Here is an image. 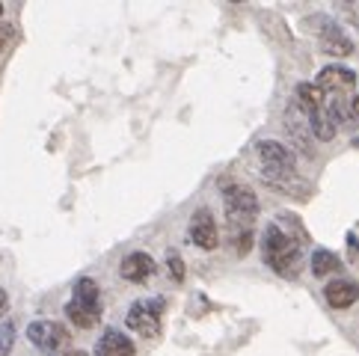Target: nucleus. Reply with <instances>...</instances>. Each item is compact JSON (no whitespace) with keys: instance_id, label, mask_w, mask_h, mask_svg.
<instances>
[{"instance_id":"obj_1","label":"nucleus","mask_w":359,"mask_h":356,"mask_svg":"<svg viewBox=\"0 0 359 356\" xmlns=\"http://www.w3.org/2000/svg\"><path fill=\"white\" fill-rule=\"evenodd\" d=\"M255 163H259L264 182L279 187L285 196L309 193V184L294 172V155L288 151V146L276 143V139H262V143H255Z\"/></svg>"},{"instance_id":"obj_2","label":"nucleus","mask_w":359,"mask_h":356,"mask_svg":"<svg viewBox=\"0 0 359 356\" xmlns=\"http://www.w3.org/2000/svg\"><path fill=\"white\" fill-rule=\"evenodd\" d=\"M262 249H264V261L273 273L279 276H297L300 273V261H303V240H297L291 232H285L279 223H271L264 228V240H262Z\"/></svg>"},{"instance_id":"obj_3","label":"nucleus","mask_w":359,"mask_h":356,"mask_svg":"<svg viewBox=\"0 0 359 356\" xmlns=\"http://www.w3.org/2000/svg\"><path fill=\"white\" fill-rule=\"evenodd\" d=\"M66 315H69V321L81 329H89L101 321V288L95 279L83 276L74 282L72 300L66 303Z\"/></svg>"},{"instance_id":"obj_4","label":"nucleus","mask_w":359,"mask_h":356,"mask_svg":"<svg viewBox=\"0 0 359 356\" xmlns=\"http://www.w3.org/2000/svg\"><path fill=\"white\" fill-rule=\"evenodd\" d=\"M223 205H226V217H229V232H232V228H247V232H252V223L259 217V196H255L247 184L226 182L223 184Z\"/></svg>"},{"instance_id":"obj_5","label":"nucleus","mask_w":359,"mask_h":356,"mask_svg":"<svg viewBox=\"0 0 359 356\" xmlns=\"http://www.w3.org/2000/svg\"><path fill=\"white\" fill-rule=\"evenodd\" d=\"M303 24L318 36V45L324 54H332V57H351L353 54V39L341 30V24L332 21L330 15H309Z\"/></svg>"},{"instance_id":"obj_6","label":"nucleus","mask_w":359,"mask_h":356,"mask_svg":"<svg viewBox=\"0 0 359 356\" xmlns=\"http://www.w3.org/2000/svg\"><path fill=\"white\" fill-rule=\"evenodd\" d=\"M161 312H163V300L161 297H146V300H137L131 309H128L125 324L134 336H143V338H155L161 333Z\"/></svg>"},{"instance_id":"obj_7","label":"nucleus","mask_w":359,"mask_h":356,"mask_svg":"<svg viewBox=\"0 0 359 356\" xmlns=\"http://www.w3.org/2000/svg\"><path fill=\"white\" fill-rule=\"evenodd\" d=\"M27 338L33 348H39L42 353H62L69 348L72 333L66 329V324L60 321H33L27 327Z\"/></svg>"},{"instance_id":"obj_8","label":"nucleus","mask_w":359,"mask_h":356,"mask_svg":"<svg viewBox=\"0 0 359 356\" xmlns=\"http://www.w3.org/2000/svg\"><path fill=\"white\" fill-rule=\"evenodd\" d=\"M285 131L294 139V146H297L306 158H315V137H312L306 113L297 107V101H291L288 110H285Z\"/></svg>"},{"instance_id":"obj_9","label":"nucleus","mask_w":359,"mask_h":356,"mask_svg":"<svg viewBox=\"0 0 359 356\" xmlns=\"http://www.w3.org/2000/svg\"><path fill=\"white\" fill-rule=\"evenodd\" d=\"M187 235L199 249H217L220 247V228H217V220H214V214L208 208L194 211Z\"/></svg>"},{"instance_id":"obj_10","label":"nucleus","mask_w":359,"mask_h":356,"mask_svg":"<svg viewBox=\"0 0 359 356\" xmlns=\"http://www.w3.org/2000/svg\"><path fill=\"white\" fill-rule=\"evenodd\" d=\"M320 93H327V95H344V93H351V89L356 86V74L351 69H344V66H327V69H320L318 71V83H315Z\"/></svg>"},{"instance_id":"obj_11","label":"nucleus","mask_w":359,"mask_h":356,"mask_svg":"<svg viewBox=\"0 0 359 356\" xmlns=\"http://www.w3.org/2000/svg\"><path fill=\"white\" fill-rule=\"evenodd\" d=\"M119 273L128 279V282H146V279L155 273V259L149 252H128L122 259Z\"/></svg>"},{"instance_id":"obj_12","label":"nucleus","mask_w":359,"mask_h":356,"mask_svg":"<svg viewBox=\"0 0 359 356\" xmlns=\"http://www.w3.org/2000/svg\"><path fill=\"white\" fill-rule=\"evenodd\" d=\"M95 356H134V341L119 329H104L95 341Z\"/></svg>"},{"instance_id":"obj_13","label":"nucleus","mask_w":359,"mask_h":356,"mask_svg":"<svg viewBox=\"0 0 359 356\" xmlns=\"http://www.w3.org/2000/svg\"><path fill=\"white\" fill-rule=\"evenodd\" d=\"M324 297L332 309H351L359 300V285L351 282V279H336V282H330L324 288Z\"/></svg>"},{"instance_id":"obj_14","label":"nucleus","mask_w":359,"mask_h":356,"mask_svg":"<svg viewBox=\"0 0 359 356\" xmlns=\"http://www.w3.org/2000/svg\"><path fill=\"white\" fill-rule=\"evenodd\" d=\"M294 101H297V107L306 113V116H309V113L324 107V93H320L315 83H300L297 86V98H294Z\"/></svg>"},{"instance_id":"obj_15","label":"nucleus","mask_w":359,"mask_h":356,"mask_svg":"<svg viewBox=\"0 0 359 356\" xmlns=\"http://www.w3.org/2000/svg\"><path fill=\"white\" fill-rule=\"evenodd\" d=\"M341 271V261L336 252L330 249H315L312 252V273L315 276H330V273H339Z\"/></svg>"},{"instance_id":"obj_16","label":"nucleus","mask_w":359,"mask_h":356,"mask_svg":"<svg viewBox=\"0 0 359 356\" xmlns=\"http://www.w3.org/2000/svg\"><path fill=\"white\" fill-rule=\"evenodd\" d=\"M12 348H15V324L4 321L0 324V356H9Z\"/></svg>"},{"instance_id":"obj_17","label":"nucleus","mask_w":359,"mask_h":356,"mask_svg":"<svg viewBox=\"0 0 359 356\" xmlns=\"http://www.w3.org/2000/svg\"><path fill=\"white\" fill-rule=\"evenodd\" d=\"M166 267H170V276L175 279V282H184V276H187V271H184V259L178 256L175 249L166 252Z\"/></svg>"},{"instance_id":"obj_18","label":"nucleus","mask_w":359,"mask_h":356,"mask_svg":"<svg viewBox=\"0 0 359 356\" xmlns=\"http://www.w3.org/2000/svg\"><path fill=\"white\" fill-rule=\"evenodd\" d=\"M12 36H15V27H12L9 21H0V57H4V50L9 48Z\"/></svg>"},{"instance_id":"obj_19","label":"nucleus","mask_w":359,"mask_h":356,"mask_svg":"<svg viewBox=\"0 0 359 356\" xmlns=\"http://www.w3.org/2000/svg\"><path fill=\"white\" fill-rule=\"evenodd\" d=\"M341 15L348 18L353 27H359V4H341Z\"/></svg>"},{"instance_id":"obj_20","label":"nucleus","mask_w":359,"mask_h":356,"mask_svg":"<svg viewBox=\"0 0 359 356\" xmlns=\"http://www.w3.org/2000/svg\"><path fill=\"white\" fill-rule=\"evenodd\" d=\"M6 306H9V297H6V291H4V288H0V317H4Z\"/></svg>"},{"instance_id":"obj_21","label":"nucleus","mask_w":359,"mask_h":356,"mask_svg":"<svg viewBox=\"0 0 359 356\" xmlns=\"http://www.w3.org/2000/svg\"><path fill=\"white\" fill-rule=\"evenodd\" d=\"M351 107H353V116L359 119V95H353V101H351Z\"/></svg>"},{"instance_id":"obj_22","label":"nucleus","mask_w":359,"mask_h":356,"mask_svg":"<svg viewBox=\"0 0 359 356\" xmlns=\"http://www.w3.org/2000/svg\"><path fill=\"white\" fill-rule=\"evenodd\" d=\"M60 356H86L83 350H66V353H60Z\"/></svg>"},{"instance_id":"obj_23","label":"nucleus","mask_w":359,"mask_h":356,"mask_svg":"<svg viewBox=\"0 0 359 356\" xmlns=\"http://www.w3.org/2000/svg\"><path fill=\"white\" fill-rule=\"evenodd\" d=\"M0 15H4V4H0Z\"/></svg>"}]
</instances>
